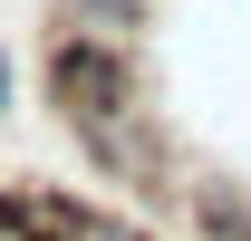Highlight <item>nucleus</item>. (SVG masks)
Here are the masks:
<instances>
[{
	"label": "nucleus",
	"mask_w": 251,
	"mask_h": 241,
	"mask_svg": "<svg viewBox=\"0 0 251 241\" xmlns=\"http://www.w3.org/2000/svg\"><path fill=\"white\" fill-rule=\"evenodd\" d=\"M0 106H10V58H0Z\"/></svg>",
	"instance_id": "7ed1b4c3"
},
{
	"label": "nucleus",
	"mask_w": 251,
	"mask_h": 241,
	"mask_svg": "<svg viewBox=\"0 0 251 241\" xmlns=\"http://www.w3.org/2000/svg\"><path fill=\"white\" fill-rule=\"evenodd\" d=\"M155 0H58V29H97V39H135Z\"/></svg>",
	"instance_id": "f03ea898"
},
{
	"label": "nucleus",
	"mask_w": 251,
	"mask_h": 241,
	"mask_svg": "<svg viewBox=\"0 0 251 241\" xmlns=\"http://www.w3.org/2000/svg\"><path fill=\"white\" fill-rule=\"evenodd\" d=\"M0 241H155V232H135L77 193H49V183H0Z\"/></svg>",
	"instance_id": "f257e3e1"
}]
</instances>
